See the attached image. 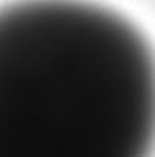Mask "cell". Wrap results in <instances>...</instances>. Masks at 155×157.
I'll use <instances>...</instances> for the list:
<instances>
[{
  "label": "cell",
  "mask_w": 155,
  "mask_h": 157,
  "mask_svg": "<svg viewBox=\"0 0 155 157\" xmlns=\"http://www.w3.org/2000/svg\"><path fill=\"white\" fill-rule=\"evenodd\" d=\"M155 144V51L88 0L0 4V155L128 157Z\"/></svg>",
  "instance_id": "6da1fadb"
}]
</instances>
